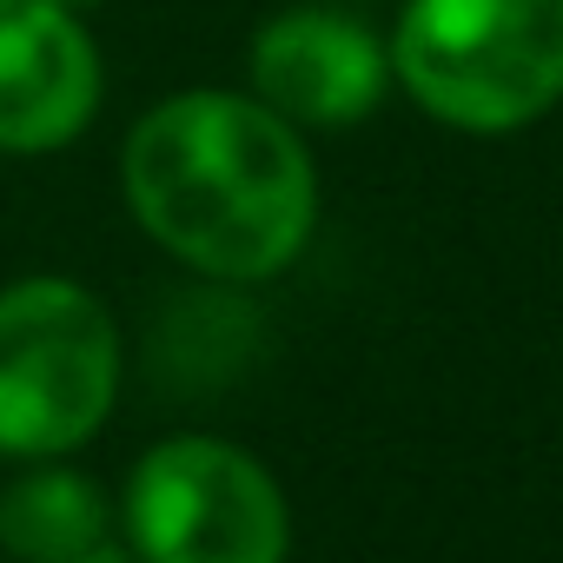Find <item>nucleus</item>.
I'll return each instance as SVG.
<instances>
[{
	"instance_id": "4",
	"label": "nucleus",
	"mask_w": 563,
	"mask_h": 563,
	"mask_svg": "<svg viewBox=\"0 0 563 563\" xmlns=\"http://www.w3.org/2000/svg\"><path fill=\"white\" fill-rule=\"evenodd\" d=\"M126 543L140 563H286L292 510L278 477L225 438H166L126 477Z\"/></svg>"
},
{
	"instance_id": "3",
	"label": "nucleus",
	"mask_w": 563,
	"mask_h": 563,
	"mask_svg": "<svg viewBox=\"0 0 563 563\" xmlns=\"http://www.w3.org/2000/svg\"><path fill=\"white\" fill-rule=\"evenodd\" d=\"M120 398V332L74 278H21L0 292V457H67Z\"/></svg>"
},
{
	"instance_id": "7",
	"label": "nucleus",
	"mask_w": 563,
	"mask_h": 563,
	"mask_svg": "<svg viewBox=\"0 0 563 563\" xmlns=\"http://www.w3.org/2000/svg\"><path fill=\"white\" fill-rule=\"evenodd\" d=\"M107 523L113 517H107L100 484L54 457L0 490V550L21 563H67L80 550H93L100 537H113Z\"/></svg>"
},
{
	"instance_id": "8",
	"label": "nucleus",
	"mask_w": 563,
	"mask_h": 563,
	"mask_svg": "<svg viewBox=\"0 0 563 563\" xmlns=\"http://www.w3.org/2000/svg\"><path fill=\"white\" fill-rule=\"evenodd\" d=\"M67 563H140V556H133V543H113V537H100L93 550H80V556H67Z\"/></svg>"
},
{
	"instance_id": "6",
	"label": "nucleus",
	"mask_w": 563,
	"mask_h": 563,
	"mask_svg": "<svg viewBox=\"0 0 563 563\" xmlns=\"http://www.w3.org/2000/svg\"><path fill=\"white\" fill-rule=\"evenodd\" d=\"M100 113V47L60 0H0V153H54Z\"/></svg>"
},
{
	"instance_id": "9",
	"label": "nucleus",
	"mask_w": 563,
	"mask_h": 563,
	"mask_svg": "<svg viewBox=\"0 0 563 563\" xmlns=\"http://www.w3.org/2000/svg\"><path fill=\"white\" fill-rule=\"evenodd\" d=\"M60 8H93V0H60Z\"/></svg>"
},
{
	"instance_id": "5",
	"label": "nucleus",
	"mask_w": 563,
	"mask_h": 563,
	"mask_svg": "<svg viewBox=\"0 0 563 563\" xmlns=\"http://www.w3.org/2000/svg\"><path fill=\"white\" fill-rule=\"evenodd\" d=\"M252 100L292 126H358L391 80L385 41L339 8H286L252 34Z\"/></svg>"
},
{
	"instance_id": "2",
	"label": "nucleus",
	"mask_w": 563,
	"mask_h": 563,
	"mask_svg": "<svg viewBox=\"0 0 563 563\" xmlns=\"http://www.w3.org/2000/svg\"><path fill=\"white\" fill-rule=\"evenodd\" d=\"M398 87L457 133H517L563 100V0H405Z\"/></svg>"
},
{
	"instance_id": "1",
	"label": "nucleus",
	"mask_w": 563,
	"mask_h": 563,
	"mask_svg": "<svg viewBox=\"0 0 563 563\" xmlns=\"http://www.w3.org/2000/svg\"><path fill=\"white\" fill-rule=\"evenodd\" d=\"M120 179L153 245L232 286L286 272L319 225L306 133L252 93L192 87L159 100L126 133Z\"/></svg>"
}]
</instances>
